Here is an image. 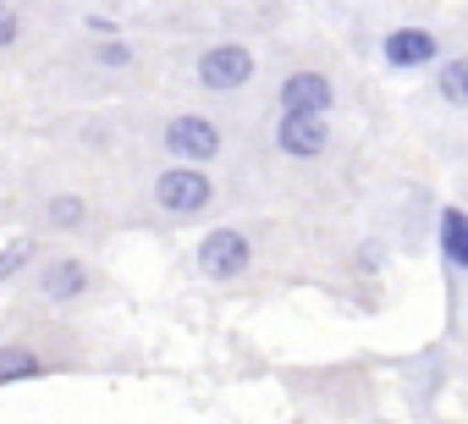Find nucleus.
I'll return each mask as SVG.
<instances>
[{
	"label": "nucleus",
	"instance_id": "f257e3e1",
	"mask_svg": "<svg viewBox=\"0 0 468 424\" xmlns=\"http://www.w3.org/2000/svg\"><path fill=\"white\" fill-rule=\"evenodd\" d=\"M149 50L127 34H61L39 67V89L61 105H116V94H144Z\"/></svg>",
	"mask_w": 468,
	"mask_h": 424
},
{
	"label": "nucleus",
	"instance_id": "423d86ee",
	"mask_svg": "<svg viewBox=\"0 0 468 424\" xmlns=\"http://www.w3.org/2000/svg\"><path fill=\"white\" fill-rule=\"evenodd\" d=\"M176 89L187 94V105H231L265 83V50L249 45V39H231V34H193L182 50H176V67H171Z\"/></svg>",
	"mask_w": 468,
	"mask_h": 424
},
{
	"label": "nucleus",
	"instance_id": "0eeeda50",
	"mask_svg": "<svg viewBox=\"0 0 468 424\" xmlns=\"http://www.w3.org/2000/svg\"><path fill=\"white\" fill-rule=\"evenodd\" d=\"M111 292V276L94 254L78 249H45L34 260V270L12 287L17 314H50V320H72L83 309H94Z\"/></svg>",
	"mask_w": 468,
	"mask_h": 424
},
{
	"label": "nucleus",
	"instance_id": "7ed1b4c3",
	"mask_svg": "<svg viewBox=\"0 0 468 424\" xmlns=\"http://www.w3.org/2000/svg\"><path fill=\"white\" fill-rule=\"evenodd\" d=\"M122 127H127V160L215 171L231 149V122L187 100H133L122 105Z\"/></svg>",
	"mask_w": 468,
	"mask_h": 424
},
{
	"label": "nucleus",
	"instance_id": "2eb2a0df",
	"mask_svg": "<svg viewBox=\"0 0 468 424\" xmlns=\"http://www.w3.org/2000/svg\"><path fill=\"white\" fill-rule=\"evenodd\" d=\"M397 375H402V391L413 397V402H424V413L441 402V391L452 386V375H457V364H452V342H430L424 353H413V358H397Z\"/></svg>",
	"mask_w": 468,
	"mask_h": 424
},
{
	"label": "nucleus",
	"instance_id": "dca6fc26",
	"mask_svg": "<svg viewBox=\"0 0 468 424\" xmlns=\"http://www.w3.org/2000/svg\"><path fill=\"white\" fill-rule=\"evenodd\" d=\"M34 23H39V12L0 0V61H17L23 50H34Z\"/></svg>",
	"mask_w": 468,
	"mask_h": 424
},
{
	"label": "nucleus",
	"instance_id": "4468645a",
	"mask_svg": "<svg viewBox=\"0 0 468 424\" xmlns=\"http://www.w3.org/2000/svg\"><path fill=\"white\" fill-rule=\"evenodd\" d=\"M419 111L441 116V122H446L441 132H457V122H463V111H468V56H463V50H452V56H441V61L430 67L424 94H419Z\"/></svg>",
	"mask_w": 468,
	"mask_h": 424
},
{
	"label": "nucleus",
	"instance_id": "f03ea898",
	"mask_svg": "<svg viewBox=\"0 0 468 424\" xmlns=\"http://www.w3.org/2000/svg\"><path fill=\"white\" fill-rule=\"evenodd\" d=\"M122 193L105 204L111 227L133 221V227H204L209 216L226 209V182L220 171H198V165H154V160H127Z\"/></svg>",
	"mask_w": 468,
	"mask_h": 424
},
{
	"label": "nucleus",
	"instance_id": "9d476101",
	"mask_svg": "<svg viewBox=\"0 0 468 424\" xmlns=\"http://www.w3.org/2000/svg\"><path fill=\"white\" fill-rule=\"evenodd\" d=\"M303 402L325 408L331 419H358V413H375L380 408V386L369 375V364H320V369H287L282 375Z\"/></svg>",
	"mask_w": 468,
	"mask_h": 424
},
{
	"label": "nucleus",
	"instance_id": "20e7f679",
	"mask_svg": "<svg viewBox=\"0 0 468 424\" xmlns=\"http://www.w3.org/2000/svg\"><path fill=\"white\" fill-rule=\"evenodd\" d=\"M100 364H105V353L78 320L17 314V309L0 320V391L50 380V375H89Z\"/></svg>",
	"mask_w": 468,
	"mask_h": 424
},
{
	"label": "nucleus",
	"instance_id": "9b49d317",
	"mask_svg": "<svg viewBox=\"0 0 468 424\" xmlns=\"http://www.w3.org/2000/svg\"><path fill=\"white\" fill-rule=\"evenodd\" d=\"M265 143L282 165H303V171H320L336 160L342 149V127L336 122H320V116H276L265 127Z\"/></svg>",
	"mask_w": 468,
	"mask_h": 424
},
{
	"label": "nucleus",
	"instance_id": "1a4fd4ad",
	"mask_svg": "<svg viewBox=\"0 0 468 424\" xmlns=\"http://www.w3.org/2000/svg\"><path fill=\"white\" fill-rule=\"evenodd\" d=\"M265 78H271V105L276 116H320L331 122L336 111H347V72L325 56H282L276 67L265 61Z\"/></svg>",
	"mask_w": 468,
	"mask_h": 424
},
{
	"label": "nucleus",
	"instance_id": "6e6552de",
	"mask_svg": "<svg viewBox=\"0 0 468 424\" xmlns=\"http://www.w3.org/2000/svg\"><path fill=\"white\" fill-rule=\"evenodd\" d=\"M276 260L282 254H271V221H220L193 249V270L209 287H260Z\"/></svg>",
	"mask_w": 468,
	"mask_h": 424
},
{
	"label": "nucleus",
	"instance_id": "39448f33",
	"mask_svg": "<svg viewBox=\"0 0 468 424\" xmlns=\"http://www.w3.org/2000/svg\"><path fill=\"white\" fill-rule=\"evenodd\" d=\"M17 216L23 221V238L45 243V249H78V254H94L105 238H111V216H105V198L83 182H34L23 187L17 198Z\"/></svg>",
	"mask_w": 468,
	"mask_h": 424
},
{
	"label": "nucleus",
	"instance_id": "ddd939ff",
	"mask_svg": "<svg viewBox=\"0 0 468 424\" xmlns=\"http://www.w3.org/2000/svg\"><path fill=\"white\" fill-rule=\"evenodd\" d=\"M435 249H441V276H446V331L457 336L463 325V276H468V221L457 204L435 209Z\"/></svg>",
	"mask_w": 468,
	"mask_h": 424
},
{
	"label": "nucleus",
	"instance_id": "f8f14e48",
	"mask_svg": "<svg viewBox=\"0 0 468 424\" xmlns=\"http://www.w3.org/2000/svg\"><path fill=\"white\" fill-rule=\"evenodd\" d=\"M457 50V39L452 34H441L435 23H397V28H380V45H375V56H380V67L386 72H397V78H413V72H430L441 56H452Z\"/></svg>",
	"mask_w": 468,
	"mask_h": 424
},
{
	"label": "nucleus",
	"instance_id": "f3484780",
	"mask_svg": "<svg viewBox=\"0 0 468 424\" xmlns=\"http://www.w3.org/2000/svg\"><path fill=\"white\" fill-rule=\"evenodd\" d=\"M45 254V243H34V238H12V243H0V287H17L28 270H34V260Z\"/></svg>",
	"mask_w": 468,
	"mask_h": 424
}]
</instances>
